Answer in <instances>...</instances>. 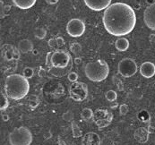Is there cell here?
I'll list each match as a JSON object with an SVG mask.
<instances>
[{"mask_svg": "<svg viewBox=\"0 0 155 145\" xmlns=\"http://www.w3.org/2000/svg\"><path fill=\"white\" fill-rule=\"evenodd\" d=\"M85 23L83 21L78 18H74L67 22V33L74 38L81 37L85 32Z\"/></svg>", "mask_w": 155, "mask_h": 145, "instance_id": "9c48e42d", "label": "cell"}, {"mask_svg": "<svg viewBox=\"0 0 155 145\" xmlns=\"http://www.w3.org/2000/svg\"><path fill=\"white\" fill-rule=\"evenodd\" d=\"M86 6L92 11L100 12L106 10L111 4L112 0H83Z\"/></svg>", "mask_w": 155, "mask_h": 145, "instance_id": "8fae6325", "label": "cell"}, {"mask_svg": "<svg viewBox=\"0 0 155 145\" xmlns=\"http://www.w3.org/2000/svg\"><path fill=\"white\" fill-rule=\"evenodd\" d=\"M149 134H150V132L147 128L139 127L135 131L134 137L139 143H145L149 140Z\"/></svg>", "mask_w": 155, "mask_h": 145, "instance_id": "5bb4252c", "label": "cell"}, {"mask_svg": "<svg viewBox=\"0 0 155 145\" xmlns=\"http://www.w3.org/2000/svg\"><path fill=\"white\" fill-rule=\"evenodd\" d=\"M117 70L120 75L127 78V77L134 76L137 73L138 66L136 62L134 59L129 58V57H126V58H123L118 63Z\"/></svg>", "mask_w": 155, "mask_h": 145, "instance_id": "8992f818", "label": "cell"}, {"mask_svg": "<svg viewBox=\"0 0 155 145\" xmlns=\"http://www.w3.org/2000/svg\"><path fill=\"white\" fill-rule=\"evenodd\" d=\"M92 119H93V122L100 129H102L109 126L111 124L113 120V114L108 109L99 108L95 110Z\"/></svg>", "mask_w": 155, "mask_h": 145, "instance_id": "ba28073f", "label": "cell"}, {"mask_svg": "<svg viewBox=\"0 0 155 145\" xmlns=\"http://www.w3.org/2000/svg\"><path fill=\"white\" fill-rule=\"evenodd\" d=\"M30 91V83L27 78L19 74H13L7 77L5 82V93L14 100L25 98Z\"/></svg>", "mask_w": 155, "mask_h": 145, "instance_id": "7a4b0ae2", "label": "cell"}, {"mask_svg": "<svg viewBox=\"0 0 155 145\" xmlns=\"http://www.w3.org/2000/svg\"><path fill=\"white\" fill-rule=\"evenodd\" d=\"M52 53L53 52H49L47 56H46V65L47 66L51 69L52 68V63H51V56H52Z\"/></svg>", "mask_w": 155, "mask_h": 145, "instance_id": "4dcf8cb0", "label": "cell"}, {"mask_svg": "<svg viewBox=\"0 0 155 145\" xmlns=\"http://www.w3.org/2000/svg\"><path fill=\"white\" fill-rule=\"evenodd\" d=\"M129 111V107L127 104H121L120 107H119V113L120 115H125L128 113Z\"/></svg>", "mask_w": 155, "mask_h": 145, "instance_id": "f1b7e54d", "label": "cell"}, {"mask_svg": "<svg viewBox=\"0 0 155 145\" xmlns=\"http://www.w3.org/2000/svg\"><path fill=\"white\" fill-rule=\"evenodd\" d=\"M70 50H71V52L73 54L77 55V54L81 53V51H82V46L78 42H73L70 45Z\"/></svg>", "mask_w": 155, "mask_h": 145, "instance_id": "603a6c76", "label": "cell"}, {"mask_svg": "<svg viewBox=\"0 0 155 145\" xmlns=\"http://www.w3.org/2000/svg\"><path fill=\"white\" fill-rule=\"evenodd\" d=\"M37 0H12L14 5L22 9V10H27L32 8L35 4Z\"/></svg>", "mask_w": 155, "mask_h": 145, "instance_id": "9a60e30c", "label": "cell"}, {"mask_svg": "<svg viewBox=\"0 0 155 145\" xmlns=\"http://www.w3.org/2000/svg\"><path fill=\"white\" fill-rule=\"evenodd\" d=\"M69 95L75 101H83L88 96V87L82 82H73L69 87Z\"/></svg>", "mask_w": 155, "mask_h": 145, "instance_id": "52a82bcc", "label": "cell"}, {"mask_svg": "<svg viewBox=\"0 0 155 145\" xmlns=\"http://www.w3.org/2000/svg\"><path fill=\"white\" fill-rule=\"evenodd\" d=\"M70 61H71L70 54L66 50L56 49L52 53L51 56L52 68L66 69L68 67Z\"/></svg>", "mask_w": 155, "mask_h": 145, "instance_id": "5b68a950", "label": "cell"}, {"mask_svg": "<svg viewBox=\"0 0 155 145\" xmlns=\"http://www.w3.org/2000/svg\"><path fill=\"white\" fill-rule=\"evenodd\" d=\"M34 36L38 40H43V39H45L46 36H47L46 29L43 28V27H38V28H36L35 31H34Z\"/></svg>", "mask_w": 155, "mask_h": 145, "instance_id": "44dd1931", "label": "cell"}, {"mask_svg": "<svg viewBox=\"0 0 155 145\" xmlns=\"http://www.w3.org/2000/svg\"><path fill=\"white\" fill-rule=\"evenodd\" d=\"M2 118H3V121H5V122H7V121L9 120V115L7 114H3L2 115Z\"/></svg>", "mask_w": 155, "mask_h": 145, "instance_id": "74e56055", "label": "cell"}, {"mask_svg": "<svg viewBox=\"0 0 155 145\" xmlns=\"http://www.w3.org/2000/svg\"><path fill=\"white\" fill-rule=\"evenodd\" d=\"M149 40H150L151 43H155V34L154 33H151L149 36Z\"/></svg>", "mask_w": 155, "mask_h": 145, "instance_id": "e575fe53", "label": "cell"}, {"mask_svg": "<svg viewBox=\"0 0 155 145\" xmlns=\"http://www.w3.org/2000/svg\"><path fill=\"white\" fill-rule=\"evenodd\" d=\"M48 44H49V46L51 48H58V46H57V43H56V38H52V39H50V40L48 41Z\"/></svg>", "mask_w": 155, "mask_h": 145, "instance_id": "1f68e13d", "label": "cell"}, {"mask_svg": "<svg viewBox=\"0 0 155 145\" xmlns=\"http://www.w3.org/2000/svg\"><path fill=\"white\" fill-rule=\"evenodd\" d=\"M113 105H111V107L112 108H114V107H117V103H112Z\"/></svg>", "mask_w": 155, "mask_h": 145, "instance_id": "60d3db41", "label": "cell"}, {"mask_svg": "<svg viewBox=\"0 0 155 145\" xmlns=\"http://www.w3.org/2000/svg\"><path fill=\"white\" fill-rule=\"evenodd\" d=\"M146 2H147L148 4H150V5H152V4L155 3V0H146Z\"/></svg>", "mask_w": 155, "mask_h": 145, "instance_id": "ab89813d", "label": "cell"}, {"mask_svg": "<svg viewBox=\"0 0 155 145\" xmlns=\"http://www.w3.org/2000/svg\"><path fill=\"white\" fill-rule=\"evenodd\" d=\"M33 55H38V50H33Z\"/></svg>", "mask_w": 155, "mask_h": 145, "instance_id": "b9f144b4", "label": "cell"}, {"mask_svg": "<svg viewBox=\"0 0 155 145\" xmlns=\"http://www.w3.org/2000/svg\"><path fill=\"white\" fill-rule=\"evenodd\" d=\"M9 106V101H8V97L7 96V94L5 92H2V104L1 107H0V109L2 111L6 110Z\"/></svg>", "mask_w": 155, "mask_h": 145, "instance_id": "d4e9b609", "label": "cell"}, {"mask_svg": "<svg viewBox=\"0 0 155 145\" xmlns=\"http://www.w3.org/2000/svg\"><path fill=\"white\" fill-rule=\"evenodd\" d=\"M138 118L142 121V122H148L150 120V115L147 111L145 110H142L139 114H138Z\"/></svg>", "mask_w": 155, "mask_h": 145, "instance_id": "484cf974", "label": "cell"}, {"mask_svg": "<svg viewBox=\"0 0 155 145\" xmlns=\"http://www.w3.org/2000/svg\"><path fill=\"white\" fill-rule=\"evenodd\" d=\"M101 140L98 133L93 132H89L85 133L82 138L83 145H101Z\"/></svg>", "mask_w": 155, "mask_h": 145, "instance_id": "7c38bea8", "label": "cell"}, {"mask_svg": "<svg viewBox=\"0 0 155 145\" xmlns=\"http://www.w3.org/2000/svg\"><path fill=\"white\" fill-rule=\"evenodd\" d=\"M67 77H68V80L72 82H77V79H78V74L75 73V72H69L68 74H67Z\"/></svg>", "mask_w": 155, "mask_h": 145, "instance_id": "f546056e", "label": "cell"}, {"mask_svg": "<svg viewBox=\"0 0 155 145\" xmlns=\"http://www.w3.org/2000/svg\"><path fill=\"white\" fill-rule=\"evenodd\" d=\"M15 48L12 45L7 44L2 47V53H3V57L6 61L11 62L14 61V51Z\"/></svg>", "mask_w": 155, "mask_h": 145, "instance_id": "e0dca14e", "label": "cell"}, {"mask_svg": "<svg viewBox=\"0 0 155 145\" xmlns=\"http://www.w3.org/2000/svg\"><path fill=\"white\" fill-rule=\"evenodd\" d=\"M93 115H94V112L92 111L91 108L89 107H85L82 110L81 112V117L83 120L85 121H88V120H91L92 118H93Z\"/></svg>", "mask_w": 155, "mask_h": 145, "instance_id": "d6986e66", "label": "cell"}, {"mask_svg": "<svg viewBox=\"0 0 155 145\" xmlns=\"http://www.w3.org/2000/svg\"><path fill=\"white\" fill-rule=\"evenodd\" d=\"M143 21L149 29L151 31H155V3L149 5L144 10Z\"/></svg>", "mask_w": 155, "mask_h": 145, "instance_id": "30bf717a", "label": "cell"}, {"mask_svg": "<svg viewBox=\"0 0 155 145\" xmlns=\"http://www.w3.org/2000/svg\"><path fill=\"white\" fill-rule=\"evenodd\" d=\"M38 74L40 77H45L46 75V70L42 67H40L39 68V72H38Z\"/></svg>", "mask_w": 155, "mask_h": 145, "instance_id": "836d02e7", "label": "cell"}, {"mask_svg": "<svg viewBox=\"0 0 155 145\" xmlns=\"http://www.w3.org/2000/svg\"><path fill=\"white\" fill-rule=\"evenodd\" d=\"M140 74L144 78H151L155 74V65L151 62H144L140 66Z\"/></svg>", "mask_w": 155, "mask_h": 145, "instance_id": "4fadbf2b", "label": "cell"}, {"mask_svg": "<svg viewBox=\"0 0 155 145\" xmlns=\"http://www.w3.org/2000/svg\"><path fill=\"white\" fill-rule=\"evenodd\" d=\"M103 24L106 31L117 37L129 34L136 24L134 9L126 3L111 4L103 14Z\"/></svg>", "mask_w": 155, "mask_h": 145, "instance_id": "6da1fadb", "label": "cell"}, {"mask_svg": "<svg viewBox=\"0 0 155 145\" xmlns=\"http://www.w3.org/2000/svg\"><path fill=\"white\" fill-rule=\"evenodd\" d=\"M105 97H106V99H107L109 102H114V101L117 100V92H116L115 91L109 90V91H108V92H106Z\"/></svg>", "mask_w": 155, "mask_h": 145, "instance_id": "cb8c5ba5", "label": "cell"}, {"mask_svg": "<svg viewBox=\"0 0 155 145\" xmlns=\"http://www.w3.org/2000/svg\"><path fill=\"white\" fill-rule=\"evenodd\" d=\"M34 74V70L32 67H25L22 71V75L27 78V79H30Z\"/></svg>", "mask_w": 155, "mask_h": 145, "instance_id": "4316f807", "label": "cell"}, {"mask_svg": "<svg viewBox=\"0 0 155 145\" xmlns=\"http://www.w3.org/2000/svg\"><path fill=\"white\" fill-rule=\"evenodd\" d=\"M71 129H72V134L75 138H79V137L83 136L81 128L75 121H72L71 123Z\"/></svg>", "mask_w": 155, "mask_h": 145, "instance_id": "ffe728a7", "label": "cell"}, {"mask_svg": "<svg viewBox=\"0 0 155 145\" xmlns=\"http://www.w3.org/2000/svg\"><path fill=\"white\" fill-rule=\"evenodd\" d=\"M45 1L49 5H55V4H56L59 1V0H45Z\"/></svg>", "mask_w": 155, "mask_h": 145, "instance_id": "d590c367", "label": "cell"}, {"mask_svg": "<svg viewBox=\"0 0 155 145\" xmlns=\"http://www.w3.org/2000/svg\"><path fill=\"white\" fill-rule=\"evenodd\" d=\"M17 48H18V49L20 50L21 53L26 54V53H29V52H32L33 50V44L30 40L24 39V40H22L19 41Z\"/></svg>", "mask_w": 155, "mask_h": 145, "instance_id": "2e32d148", "label": "cell"}, {"mask_svg": "<svg viewBox=\"0 0 155 145\" xmlns=\"http://www.w3.org/2000/svg\"><path fill=\"white\" fill-rule=\"evenodd\" d=\"M56 43H57L58 48H61L65 45V40L62 37H56Z\"/></svg>", "mask_w": 155, "mask_h": 145, "instance_id": "d6a6232c", "label": "cell"}, {"mask_svg": "<svg viewBox=\"0 0 155 145\" xmlns=\"http://www.w3.org/2000/svg\"><path fill=\"white\" fill-rule=\"evenodd\" d=\"M28 103H29V106L32 108H35L36 107H38V105L40 103V100L35 95H30L28 98Z\"/></svg>", "mask_w": 155, "mask_h": 145, "instance_id": "7402d4cb", "label": "cell"}, {"mask_svg": "<svg viewBox=\"0 0 155 145\" xmlns=\"http://www.w3.org/2000/svg\"><path fill=\"white\" fill-rule=\"evenodd\" d=\"M11 145H30L33 142V134L25 126L14 128L9 134Z\"/></svg>", "mask_w": 155, "mask_h": 145, "instance_id": "277c9868", "label": "cell"}, {"mask_svg": "<svg viewBox=\"0 0 155 145\" xmlns=\"http://www.w3.org/2000/svg\"><path fill=\"white\" fill-rule=\"evenodd\" d=\"M55 98H58L59 96H62L64 94V88H63V86H62L61 84L59 85V88H56L54 90V92L51 93Z\"/></svg>", "mask_w": 155, "mask_h": 145, "instance_id": "83f0119b", "label": "cell"}, {"mask_svg": "<svg viewBox=\"0 0 155 145\" xmlns=\"http://www.w3.org/2000/svg\"><path fill=\"white\" fill-rule=\"evenodd\" d=\"M75 63L76 65H81L82 64V58H81V57H75Z\"/></svg>", "mask_w": 155, "mask_h": 145, "instance_id": "8d00e7d4", "label": "cell"}, {"mask_svg": "<svg viewBox=\"0 0 155 145\" xmlns=\"http://www.w3.org/2000/svg\"><path fill=\"white\" fill-rule=\"evenodd\" d=\"M57 142H58V145H67V143L65 142V141H63L60 137H58Z\"/></svg>", "mask_w": 155, "mask_h": 145, "instance_id": "f35d334b", "label": "cell"}, {"mask_svg": "<svg viewBox=\"0 0 155 145\" xmlns=\"http://www.w3.org/2000/svg\"><path fill=\"white\" fill-rule=\"evenodd\" d=\"M115 47L118 51H127L129 48V40L126 38H118L115 42Z\"/></svg>", "mask_w": 155, "mask_h": 145, "instance_id": "ac0fdd59", "label": "cell"}, {"mask_svg": "<svg viewBox=\"0 0 155 145\" xmlns=\"http://www.w3.org/2000/svg\"><path fill=\"white\" fill-rule=\"evenodd\" d=\"M84 73L90 81L100 82L107 79L109 74V66L106 61L99 59L86 64Z\"/></svg>", "mask_w": 155, "mask_h": 145, "instance_id": "3957f363", "label": "cell"}]
</instances>
